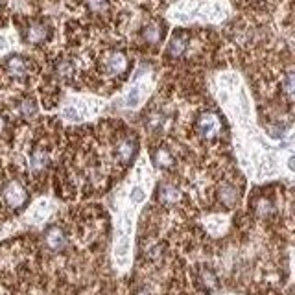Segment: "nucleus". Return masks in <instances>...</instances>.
<instances>
[{
  "mask_svg": "<svg viewBox=\"0 0 295 295\" xmlns=\"http://www.w3.org/2000/svg\"><path fill=\"white\" fill-rule=\"evenodd\" d=\"M188 47V39L187 35H185L183 32H175L173 33V37L170 39V44H168V56L172 57H179V56H183L185 50H187Z\"/></svg>",
  "mask_w": 295,
  "mask_h": 295,
  "instance_id": "obj_6",
  "label": "nucleus"
},
{
  "mask_svg": "<svg viewBox=\"0 0 295 295\" xmlns=\"http://www.w3.org/2000/svg\"><path fill=\"white\" fill-rule=\"evenodd\" d=\"M142 37H144V41L148 44H157L161 41V37H163V30H161L159 24H148L144 32H142Z\"/></svg>",
  "mask_w": 295,
  "mask_h": 295,
  "instance_id": "obj_12",
  "label": "nucleus"
},
{
  "mask_svg": "<svg viewBox=\"0 0 295 295\" xmlns=\"http://www.w3.org/2000/svg\"><path fill=\"white\" fill-rule=\"evenodd\" d=\"M44 244H47V247L50 249V251H54V253H61V251L66 249V245H69V240H66L61 227L52 225V227L47 229V233H44Z\"/></svg>",
  "mask_w": 295,
  "mask_h": 295,
  "instance_id": "obj_3",
  "label": "nucleus"
},
{
  "mask_svg": "<svg viewBox=\"0 0 295 295\" xmlns=\"http://www.w3.org/2000/svg\"><path fill=\"white\" fill-rule=\"evenodd\" d=\"M6 69H8V72H10L13 78H24V76L28 74V71H30L28 61H26L24 57H20V56L10 57L8 63H6Z\"/></svg>",
  "mask_w": 295,
  "mask_h": 295,
  "instance_id": "obj_7",
  "label": "nucleus"
},
{
  "mask_svg": "<svg viewBox=\"0 0 295 295\" xmlns=\"http://www.w3.org/2000/svg\"><path fill=\"white\" fill-rule=\"evenodd\" d=\"M197 131L205 139H214L220 135L221 131V122L220 118L216 117L214 112H205L199 120H197Z\"/></svg>",
  "mask_w": 295,
  "mask_h": 295,
  "instance_id": "obj_2",
  "label": "nucleus"
},
{
  "mask_svg": "<svg viewBox=\"0 0 295 295\" xmlns=\"http://www.w3.org/2000/svg\"><path fill=\"white\" fill-rule=\"evenodd\" d=\"M220 199L225 207H234L238 203V190L231 185H223L220 190Z\"/></svg>",
  "mask_w": 295,
  "mask_h": 295,
  "instance_id": "obj_11",
  "label": "nucleus"
},
{
  "mask_svg": "<svg viewBox=\"0 0 295 295\" xmlns=\"http://www.w3.org/2000/svg\"><path fill=\"white\" fill-rule=\"evenodd\" d=\"M50 35V30L44 22H33L30 24L28 32H26V39L32 44H39V42L47 41V37Z\"/></svg>",
  "mask_w": 295,
  "mask_h": 295,
  "instance_id": "obj_5",
  "label": "nucleus"
},
{
  "mask_svg": "<svg viewBox=\"0 0 295 295\" xmlns=\"http://www.w3.org/2000/svg\"><path fill=\"white\" fill-rule=\"evenodd\" d=\"M288 164H290V168L293 170V157H290V161H288Z\"/></svg>",
  "mask_w": 295,
  "mask_h": 295,
  "instance_id": "obj_25",
  "label": "nucleus"
},
{
  "mask_svg": "<svg viewBox=\"0 0 295 295\" xmlns=\"http://www.w3.org/2000/svg\"><path fill=\"white\" fill-rule=\"evenodd\" d=\"M87 6L94 13H103L109 8V0H87Z\"/></svg>",
  "mask_w": 295,
  "mask_h": 295,
  "instance_id": "obj_16",
  "label": "nucleus"
},
{
  "mask_svg": "<svg viewBox=\"0 0 295 295\" xmlns=\"http://www.w3.org/2000/svg\"><path fill=\"white\" fill-rule=\"evenodd\" d=\"M153 163L159 166V168H170L173 164V157L166 150H157L153 153Z\"/></svg>",
  "mask_w": 295,
  "mask_h": 295,
  "instance_id": "obj_14",
  "label": "nucleus"
},
{
  "mask_svg": "<svg viewBox=\"0 0 295 295\" xmlns=\"http://www.w3.org/2000/svg\"><path fill=\"white\" fill-rule=\"evenodd\" d=\"M159 199L164 205H172L179 199V190L170 183H161L159 187Z\"/></svg>",
  "mask_w": 295,
  "mask_h": 295,
  "instance_id": "obj_10",
  "label": "nucleus"
},
{
  "mask_svg": "<svg viewBox=\"0 0 295 295\" xmlns=\"http://www.w3.org/2000/svg\"><path fill=\"white\" fill-rule=\"evenodd\" d=\"M4 127H6V120L0 117V135H2V131H4Z\"/></svg>",
  "mask_w": 295,
  "mask_h": 295,
  "instance_id": "obj_23",
  "label": "nucleus"
},
{
  "mask_svg": "<svg viewBox=\"0 0 295 295\" xmlns=\"http://www.w3.org/2000/svg\"><path fill=\"white\" fill-rule=\"evenodd\" d=\"M65 117L66 118H78V112H76V109H65Z\"/></svg>",
  "mask_w": 295,
  "mask_h": 295,
  "instance_id": "obj_22",
  "label": "nucleus"
},
{
  "mask_svg": "<svg viewBox=\"0 0 295 295\" xmlns=\"http://www.w3.org/2000/svg\"><path fill=\"white\" fill-rule=\"evenodd\" d=\"M141 102V96H139V89H135V90H131V94L127 96V100H126V103L129 105V107H135L137 103Z\"/></svg>",
  "mask_w": 295,
  "mask_h": 295,
  "instance_id": "obj_19",
  "label": "nucleus"
},
{
  "mask_svg": "<svg viewBox=\"0 0 295 295\" xmlns=\"http://www.w3.org/2000/svg\"><path fill=\"white\" fill-rule=\"evenodd\" d=\"M19 111L24 118H32L37 112V105H35V102L32 98H24L19 105Z\"/></svg>",
  "mask_w": 295,
  "mask_h": 295,
  "instance_id": "obj_15",
  "label": "nucleus"
},
{
  "mask_svg": "<svg viewBox=\"0 0 295 295\" xmlns=\"http://www.w3.org/2000/svg\"><path fill=\"white\" fill-rule=\"evenodd\" d=\"M284 90H286V96H288V100H291V96H293V72H288L284 78Z\"/></svg>",
  "mask_w": 295,
  "mask_h": 295,
  "instance_id": "obj_18",
  "label": "nucleus"
},
{
  "mask_svg": "<svg viewBox=\"0 0 295 295\" xmlns=\"http://www.w3.org/2000/svg\"><path fill=\"white\" fill-rule=\"evenodd\" d=\"M131 201H133V203H141V201H144V190H142V188H133V192H131Z\"/></svg>",
  "mask_w": 295,
  "mask_h": 295,
  "instance_id": "obj_20",
  "label": "nucleus"
},
{
  "mask_svg": "<svg viewBox=\"0 0 295 295\" xmlns=\"http://www.w3.org/2000/svg\"><path fill=\"white\" fill-rule=\"evenodd\" d=\"M127 247H129L127 240H122V244L118 245V255H126L127 253Z\"/></svg>",
  "mask_w": 295,
  "mask_h": 295,
  "instance_id": "obj_21",
  "label": "nucleus"
},
{
  "mask_svg": "<svg viewBox=\"0 0 295 295\" xmlns=\"http://www.w3.org/2000/svg\"><path fill=\"white\" fill-rule=\"evenodd\" d=\"M57 76L59 78H71L72 74H74V66H72V63L69 61H61V63H57Z\"/></svg>",
  "mask_w": 295,
  "mask_h": 295,
  "instance_id": "obj_17",
  "label": "nucleus"
},
{
  "mask_svg": "<svg viewBox=\"0 0 295 295\" xmlns=\"http://www.w3.org/2000/svg\"><path fill=\"white\" fill-rule=\"evenodd\" d=\"M50 164V157H48V151H44L42 148L33 150L32 157H30V166H32L33 172H42Z\"/></svg>",
  "mask_w": 295,
  "mask_h": 295,
  "instance_id": "obj_8",
  "label": "nucleus"
},
{
  "mask_svg": "<svg viewBox=\"0 0 295 295\" xmlns=\"http://www.w3.org/2000/svg\"><path fill=\"white\" fill-rule=\"evenodd\" d=\"M199 284H201L205 290H214V288H218V277L214 275L212 269H203V271L199 273Z\"/></svg>",
  "mask_w": 295,
  "mask_h": 295,
  "instance_id": "obj_13",
  "label": "nucleus"
},
{
  "mask_svg": "<svg viewBox=\"0 0 295 295\" xmlns=\"http://www.w3.org/2000/svg\"><path fill=\"white\" fill-rule=\"evenodd\" d=\"M135 150H137L135 141H131V139H122V141L118 142V159L122 161L124 164H127L133 159Z\"/></svg>",
  "mask_w": 295,
  "mask_h": 295,
  "instance_id": "obj_9",
  "label": "nucleus"
},
{
  "mask_svg": "<svg viewBox=\"0 0 295 295\" xmlns=\"http://www.w3.org/2000/svg\"><path fill=\"white\" fill-rule=\"evenodd\" d=\"M2 197H4L6 205L10 207V209H20L28 201V192H26V188L19 181H10L4 187Z\"/></svg>",
  "mask_w": 295,
  "mask_h": 295,
  "instance_id": "obj_1",
  "label": "nucleus"
},
{
  "mask_svg": "<svg viewBox=\"0 0 295 295\" xmlns=\"http://www.w3.org/2000/svg\"><path fill=\"white\" fill-rule=\"evenodd\" d=\"M133 295H151V293H150V291H148V290H137Z\"/></svg>",
  "mask_w": 295,
  "mask_h": 295,
  "instance_id": "obj_24",
  "label": "nucleus"
},
{
  "mask_svg": "<svg viewBox=\"0 0 295 295\" xmlns=\"http://www.w3.org/2000/svg\"><path fill=\"white\" fill-rule=\"evenodd\" d=\"M103 69H105L107 74H112V76L122 74L127 69L126 56H124L122 52H109L107 56H105V59H103Z\"/></svg>",
  "mask_w": 295,
  "mask_h": 295,
  "instance_id": "obj_4",
  "label": "nucleus"
}]
</instances>
